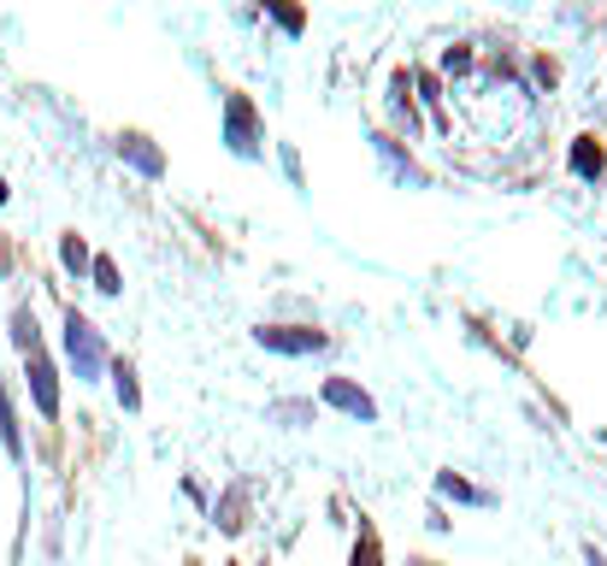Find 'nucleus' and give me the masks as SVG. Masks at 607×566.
<instances>
[{"mask_svg":"<svg viewBox=\"0 0 607 566\" xmlns=\"http://www.w3.org/2000/svg\"><path fill=\"white\" fill-rule=\"evenodd\" d=\"M65 354H71V366H77V377H100V372H107V348H100V330H95L83 313L65 318Z\"/></svg>","mask_w":607,"mask_h":566,"instance_id":"nucleus-1","label":"nucleus"},{"mask_svg":"<svg viewBox=\"0 0 607 566\" xmlns=\"http://www.w3.org/2000/svg\"><path fill=\"white\" fill-rule=\"evenodd\" d=\"M24 366H31V396H36V413L53 419L60 413V377H53V360L41 354V337L24 348Z\"/></svg>","mask_w":607,"mask_h":566,"instance_id":"nucleus-2","label":"nucleus"},{"mask_svg":"<svg viewBox=\"0 0 607 566\" xmlns=\"http://www.w3.org/2000/svg\"><path fill=\"white\" fill-rule=\"evenodd\" d=\"M254 342L271 348V354H319V348H325V330H307V325H259Z\"/></svg>","mask_w":607,"mask_h":566,"instance_id":"nucleus-3","label":"nucleus"},{"mask_svg":"<svg viewBox=\"0 0 607 566\" xmlns=\"http://www.w3.org/2000/svg\"><path fill=\"white\" fill-rule=\"evenodd\" d=\"M325 401L342 408L349 419H378V401H372L360 384H349V377H325Z\"/></svg>","mask_w":607,"mask_h":566,"instance_id":"nucleus-4","label":"nucleus"},{"mask_svg":"<svg viewBox=\"0 0 607 566\" xmlns=\"http://www.w3.org/2000/svg\"><path fill=\"white\" fill-rule=\"evenodd\" d=\"M224 124H230V148H236V154H254V107L242 95L224 100Z\"/></svg>","mask_w":607,"mask_h":566,"instance_id":"nucleus-5","label":"nucleus"},{"mask_svg":"<svg viewBox=\"0 0 607 566\" xmlns=\"http://www.w3.org/2000/svg\"><path fill=\"white\" fill-rule=\"evenodd\" d=\"M119 154L130 159V166H136L142 171V178H160V171H166V154L160 148H154V142L148 136H119Z\"/></svg>","mask_w":607,"mask_h":566,"instance_id":"nucleus-6","label":"nucleus"},{"mask_svg":"<svg viewBox=\"0 0 607 566\" xmlns=\"http://www.w3.org/2000/svg\"><path fill=\"white\" fill-rule=\"evenodd\" d=\"M0 443H7V455H24V443H19V413H12L7 384H0Z\"/></svg>","mask_w":607,"mask_h":566,"instance_id":"nucleus-7","label":"nucleus"},{"mask_svg":"<svg viewBox=\"0 0 607 566\" xmlns=\"http://www.w3.org/2000/svg\"><path fill=\"white\" fill-rule=\"evenodd\" d=\"M112 384H119V401H124V408H130V413H136V408H142V389H136V372H130V366H112Z\"/></svg>","mask_w":607,"mask_h":566,"instance_id":"nucleus-8","label":"nucleus"},{"mask_svg":"<svg viewBox=\"0 0 607 566\" xmlns=\"http://www.w3.org/2000/svg\"><path fill=\"white\" fill-rule=\"evenodd\" d=\"M89 272H95V289H100V296H119V266H112L107 254L89 260Z\"/></svg>","mask_w":607,"mask_h":566,"instance_id":"nucleus-9","label":"nucleus"},{"mask_svg":"<svg viewBox=\"0 0 607 566\" xmlns=\"http://www.w3.org/2000/svg\"><path fill=\"white\" fill-rule=\"evenodd\" d=\"M442 496H454V502H484L478 490H472L466 478H454V472H442Z\"/></svg>","mask_w":607,"mask_h":566,"instance_id":"nucleus-10","label":"nucleus"},{"mask_svg":"<svg viewBox=\"0 0 607 566\" xmlns=\"http://www.w3.org/2000/svg\"><path fill=\"white\" fill-rule=\"evenodd\" d=\"M60 260H65L71 272H83V266H89V249H83L77 237H65V242H60Z\"/></svg>","mask_w":607,"mask_h":566,"instance_id":"nucleus-11","label":"nucleus"},{"mask_svg":"<svg viewBox=\"0 0 607 566\" xmlns=\"http://www.w3.org/2000/svg\"><path fill=\"white\" fill-rule=\"evenodd\" d=\"M313 408L307 401H278V408H271V419H283V425H295V419H307Z\"/></svg>","mask_w":607,"mask_h":566,"instance_id":"nucleus-12","label":"nucleus"},{"mask_svg":"<svg viewBox=\"0 0 607 566\" xmlns=\"http://www.w3.org/2000/svg\"><path fill=\"white\" fill-rule=\"evenodd\" d=\"M354 566H378V543H372V537H360V555H354Z\"/></svg>","mask_w":607,"mask_h":566,"instance_id":"nucleus-13","label":"nucleus"},{"mask_svg":"<svg viewBox=\"0 0 607 566\" xmlns=\"http://www.w3.org/2000/svg\"><path fill=\"white\" fill-rule=\"evenodd\" d=\"M236 526H242V496H230L224 502V531H236Z\"/></svg>","mask_w":607,"mask_h":566,"instance_id":"nucleus-14","label":"nucleus"},{"mask_svg":"<svg viewBox=\"0 0 607 566\" xmlns=\"http://www.w3.org/2000/svg\"><path fill=\"white\" fill-rule=\"evenodd\" d=\"M590 566H607V561H602V555H596V549H590Z\"/></svg>","mask_w":607,"mask_h":566,"instance_id":"nucleus-15","label":"nucleus"}]
</instances>
